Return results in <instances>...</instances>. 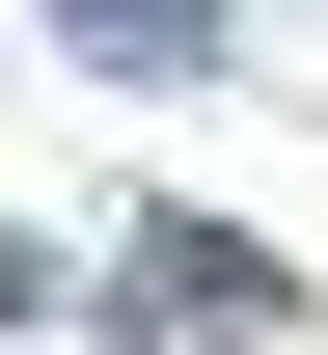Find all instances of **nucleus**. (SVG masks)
Here are the masks:
<instances>
[{"mask_svg":"<svg viewBox=\"0 0 328 355\" xmlns=\"http://www.w3.org/2000/svg\"><path fill=\"white\" fill-rule=\"evenodd\" d=\"M137 328H164V355H246V328H274V246L164 219V246H137Z\"/></svg>","mask_w":328,"mask_h":355,"instance_id":"nucleus-1","label":"nucleus"},{"mask_svg":"<svg viewBox=\"0 0 328 355\" xmlns=\"http://www.w3.org/2000/svg\"><path fill=\"white\" fill-rule=\"evenodd\" d=\"M83 28H110V55H164V28H191V0H83Z\"/></svg>","mask_w":328,"mask_h":355,"instance_id":"nucleus-2","label":"nucleus"}]
</instances>
